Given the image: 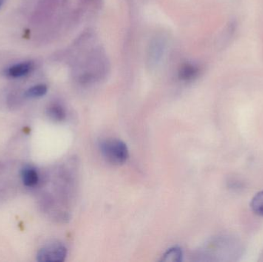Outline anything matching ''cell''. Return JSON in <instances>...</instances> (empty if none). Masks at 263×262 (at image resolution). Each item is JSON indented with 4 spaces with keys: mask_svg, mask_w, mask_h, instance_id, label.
<instances>
[{
    "mask_svg": "<svg viewBox=\"0 0 263 262\" xmlns=\"http://www.w3.org/2000/svg\"><path fill=\"white\" fill-rule=\"evenodd\" d=\"M33 69L34 63L32 61L21 62L9 66L5 71V74L9 78H23L31 73Z\"/></svg>",
    "mask_w": 263,
    "mask_h": 262,
    "instance_id": "obj_5",
    "label": "cell"
},
{
    "mask_svg": "<svg viewBox=\"0 0 263 262\" xmlns=\"http://www.w3.org/2000/svg\"><path fill=\"white\" fill-rule=\"evenodd\" d=\"M46 113H47V115L50 119L55 122L63 121L66 116V111H65L64 108L60 106V104H57V103L50 105L47 108Z\"/></svg>",
    "mask_w": 263,
    "mask_h": 262,
    "instance_id": "obj_8",
    "label": "cell"
},
{
    "mask_svg": "<svg viewBox=\"0 0 263 262\" xmlns=\"http://www.w3.org/2000/svg\"><path fill=\"white\" fill-rule=\"evenodd\" d=\"M101 151L109 163L123 165L129 158V150L123 142L119 139H106L101 143Z\"/></svg>",
    "mask_w": 263,
    "mask_h": 262,
    "instance_id": "obj_2",
    "label": "cell"
},
{
    "mask_svg": "<svg viewBox=\"0 0 263 262\" xmlns=\"http://www.w3.org/2000/svg\"><path fill=\"white\" fill-rule=\"evenodd\" d=\"M61 0H40L33 15L34 22L43 23L49 20L55 13Z\"/></svg>",
    "mask_w": 263,
    "mask_h": 262,
    "instance_id": "obj_4",
    "label": "cell"
},
{
    "mask_svg": "<svg viewBox=\"0 0 263 262\" xmlns=\"http://www.w3.org/2000/svg\"><path fill=\"white\" fill-rule=\"evenodd\" d=\"M250 207L256 215L263 216V191L258 192L252 198Z\"/></svg>",
    "mask_w": 263,
    "mask_h": 262,
    "instance_id": "obj_10",
    "label": "cell"
},
{
    "mask_svg": "<svg viewBox=\"0 0 263 262\" xmlns=\"http://www.w3.org/2000/svg\"><path fill=\"white\" fill-rule=\"evenodd\" d=\"M182 259V251L180 248L173 247L164 254L162 261L179 262Z\"/></svg>",
    "mask_w": 263,
    "mask_h": 262,
    "instance_id": "obj_11",
    "label": "cell"
},
{
    "mask_svg": "<svg viewBox=\"0 0 263 262\" xmlns=\"http://www.w3.org/2000/svg\"><path fill=\"white\" fill-rule=\"evenodd\" d=\"M67 256V249L60 243H52L40 249L37 261L46 262L63 261Z\"/></svg>",
    "mask_w": 263,
    "mask_h": 262,
    "instance_id": "obj_3",
    "label": "cell"
},
{
    "mask_svg": "<svg viewBox=\"0 0 263 262\" xmlns=\"http://www.w3.org/2000/svg\"><path fill=\"white\" fill-rule=\"evenodd\" d=\"M2 3H3V0H0V6H1Z\"/></svg>",
    "mask_w": 263,
    "mask_h": 262,
    "instance_id": "obj_12",
    "label": "cell"
},
{
    "mask_svg": "<svg viewBox=\"0 0 263 262\" xmlns=\"http://www.w3.org/2000/svg\"><path fill=\"white\" fill-rule=\"evenodd\" d=\"M199 73V69L196 65L192 63H184L179 68V77L183 81H191L195 79Z\"/></svg>",
    "mask_w": 263,
    "mask_h": 262,
    "instance_id": "obj_7",
    "label": "cell"
},
{
    "mask_svg": "<svg viewBox=\"0 0 263 262\" xmlns=\"http://www.w3.org/2000/svg\"><path fill=\"white\" fill-rule=\"evenodd\" d=\"M48 88L46 85H35L28 89L23 94V96L26 98H38L44 96L47 92Z\"/></svg>",
    "mask_w": 263,
    "mask_h": 262,
    "instance_id": "obj_9",
    "label": "cell"
},
{
    "mask_svg": "<svg viewBox=\"0 0 263 262\" xmlns=\"http://www.w3.org/2000/svg\"><path fill=\"white\" fill-rule=\"evenodd\" d=\"M107 70L106 55L100 49H95L91 51L85 58L83 64L80 65L77 77L80 83L88 84L103 78Z\"/></svg>",
    "mask_w": 263,
    "mask_h": 262,
    "instance_id": "obj_1",
    "label": "cell"
},
{
    "mask_svg": "<svg viewBox=\"0 0 263 262\" xmlns=\"http://www.w3.org/2000/svg\"><path fill=\"white\" fill-rule=\"evenodd\" d=\"M22 180L23 184L27 187H34L40 181V175L35 168L30 166L23 167L21 172Z\"/></svg>",
    "mask_w": 263,
    "mask_h": 262,
    "instance_id": "obj_6",
    "label": "cell"
}]
</instances>
